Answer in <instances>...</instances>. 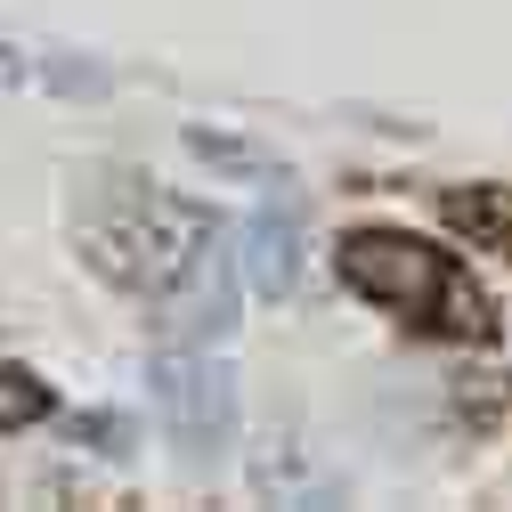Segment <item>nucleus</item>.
Masks as SVG:
<instances>
[{
	"label": "nucleus",
	"mask_w": 512,
	"mask_h": 512,
	"mask_svg": "<svg viewBox=\"0 0 512 512\" xmlns=\"http://www.w3.org/2000/svg\"><path fill=\"white\" fill-rule=\"evenodd\" d=\"M212 228L220 220L204 204H187V196H171V187H147V179H122L114 171L98 196H90V212H82V252H90V269L106 285L163 301L187 277V261L204 252Z\"/></svg>",
	"instance_id": "obj_1"
},
{
	"label": "nucleus",
	"mask_w": 512,
	"mask_h": 512,
	"mask_svg": "<svg viewBox=\"0 0 512 512\" xmlns=\"http://www.w3.org/2000/svg\"><path fill=\"white\" fill-rule=\"evenodd\" d=\"M342 285L415 317V326H447V334H488V309L480 293L447 269L439 244H415V236H391V228H358L342 236Z\"/></svg>",
	"instance_id": "obj_2"
},
{
	"label": "nucleus",
	"mask_w": 512,
	"mask_h": 512,
	"mask_svg": "<svg viewBox=\"0 0 512 512\" xmlns=\"http://www.w3.org/2000/svg\"><path fill=\"white\" fill-rule=\"evenodd\" d=\"M147 391H155V415L163 431L179 439L187 464H212L220 447L236 439V382L228 366L204 350V342H171L147 358Z\"/></svg>",
	"instance_id": "obj_3"
},
{
	"label": "nucleus",
	"mask_w": 512,
	"mask_h": 512,
	"mask_svg": "<svg viewBox=\"0 0 512 512\" xmlns=\"http://www.w3.org/2000/svg\"><path fill=\"white\" fill-rule=\"evenodd\" d=\"M155 309H163V334H171V342H204V350H212V342L236 326V244L212 228L204 252L187 261V277H179Z\"/></svg>",
	"instance_id": "obj_4"
},
{
	"label": "nucleus",
	"mask_w": 512,
	"mask_h": 512,
	"mask_svg": "<svg viewBox=\"0 0 512 512\" xmlns=\"http://www.w3.org/2000/svg\"><path fill=\"white\" fill-rule=\"evenodd\" d=\"M244 277L261 285L269 301H285L301 285V187L285 171L269 179V196L252 204V220H244Z\"/></svg>",
	"instance_id": "obj_5"
},
{
	"label": "nucleus",
	"mask_w": 512,
	"mask_h": 512,
	"mask_svg": "<svg viewBox=\"0 0 512 512\" xmlns=\"http://www.w3.org/2000/svg\"><path fill=\"white\" fill-rule=\"evenodd\" d=\"M41 415H49V382L25 366H0V431H25Z\"/></svg>",
	"instance_id": "obj_6"
},
{
	"label": "nucleus",
	"mask_w": 512,
	"mask_h": 512,
	"mask_svg": "<svg viewBox=\"0 0 512 512\" xmlns=\"http://www.w3.org/2000/svg\"><path fill=\"white\" fill-rule=\"evenodd\" d=\"M447 220L456 228H488L512 244V187H496V196H447Z\"/></svg>",
	"instance_id": "obj_7"
},
{
	"label": "nucleus",
	"mask_w": 512,
	"mask_h": 512,
	"mask_svg": "<svg viewBox=\"0 0 512 512\" xmlns=\"http://www.w3.org/2000/svg\"><path fill=\"white\" fill-rule=\"evenodd\" d=\"M187 147H196L204 163H228V171H261V155H252L244 139H220V131H187Z\"/></svg>",
	"instance_id": "obj_8"
},
{
	"label": "nucleus",
	"mask_w": 512,
	"mask_h": 512,
	"mask_svg": "<svg viewBox=\"0 0 512 512\" xmlns=\"http://www.w3.org/2000/svg\"><path fill=\"white\" fill-rule=\"evenodd\" d=\"M82 431H90V447H98V456H131V439H122V423H114V415H90Z\"/></svg>",
	"instance_id": "obj_9"
},
{
	"label": "nucleus",
	"mask_w": 512,
	"mask_h": 512,
	"mask_svg": "<svg viewBox=\"0 0 512 512\" xmlns=\"http://www.w3.org/2000/svg\"><path fill=\"white\" fill-rule=\"evenodd\" d=\"M25 74H33V57L0 41V98H9V90H25Z\"/></svg>",
	"instance_id": "obj_10"
}]
</instances>
